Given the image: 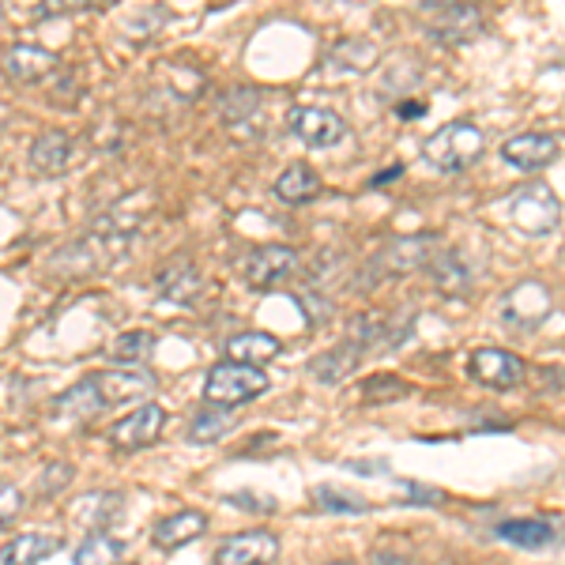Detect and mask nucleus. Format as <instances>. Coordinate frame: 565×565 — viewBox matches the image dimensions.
Returning <instances> with one entry per match:
<instances>
[{
    "label": "nucleus",
    "instance_id": "1",
    "mask_svg": "<svg viewBox=\"0 0 565 565\" xmlns=\"http://www.w3.org/2000/svg\"><path fill=\"white\" fill-rule=\"evenodd\" d=\"M151 388H154V377L140 366L98 370L79 381V385H72L68 392H61V396L53 399V415L65 418V423H87V418H98V415L114 412V407L148 396Z\"/></svg>",
    "mask_w": 565,
    "mask_h": 565
},
{
    "label": "nucleus",
    "instance_id": "2",
    "mask_svg": "<svg viewBox=\"0 0 565 565\" xmlns=\"http://www.w3.org/2000/svg\"><path fill=\"white\" fill-rule=\"evenodd\" d=\"M482 132L476 129V125L468 121H449L441 125L434 136H426L423 143V154L430 167H437L441 174H460V170H468L471 162L482 154Z\"/></svg>",
    "mask_w": 565,
    "mask_h": 565
},
{
    "label": "nucleus",
    "instance_id": "3",
    "mask_svg": "<svg viewBox=\"0 0 565 565\" xmlns=\"http://www.w3.org/2000/svg\"><path fill=\"white\" fill-rule=\"evenodd\" d=\"M268 392V373L260 366H238V362H218L204 381V404L215 407H242Z\"/></svg>",
    "mask_w": 565,
    "mask_h": 565
},
{
    "label": "nucleus",
    "instance_id": "4",
    "mask_svg": "<svg viewBox=\"0 0 565 565\" xmlns=\"http://www.w3.org/2000/svg\"><path fill=\"white\" fill-rule=\"evenodd\" d=\"M509 218L521 234H532V238H543V234H554L562 223V200L546 181H532V185L516 189L513 200H509Z\"/></svg>",
    "mask_w": 565,
    "mask_h": 565
},
{
    "label": "nucleus",
    "instance_id": "5",
    "mask_svg": "<svg viewBox=\"0 0 565 565\" xmlns=\"http://www.w3.org/2000/svg\"><path fill=\"white\" fill-rule=\"evenodd\" d=\"M554 309L551 287L543 279H521L498 298V321L513 332H535Z\"/></svg>",
    "mask_w": 565,
    "mask_h": 565
},
{
    "label": "nucleus",
    "instance_id": "6",
    "mask_svg": "<svg viewBox=\"0 0 565 565\" xmlns=\"http://www.w3.org/2000/svg\"><path fill=\"white\" fill-rule=\"evenodd\" d=\"M423 12H426V31L441 45H463L482 34V15L476 4H460V0L434 4V0H423Z\"/></svg>",
    "mask_w": 565,
    "mask_h": 565
},
{
    "label": "nucleus",
    "instance_id": "7",
    "mask_svg": "<svg viewBox=\"0 0 565 565\" xmlns=\"http://www.w3.org/2000/svg\"><path fill=\"white\" fill-rule=\"evenodd\" d=\"M287 129L306 143V148H335L348 136V125L328 106H295L287 114Z\"/></svg>",
    "mask_w": 565,
    "mask_h": 565
},
{
    "label": "nucleus",
    "instance_id": "8",
    "mask_svg": "<svg viewBox=\"0 0 565 565\" xmlns=\"http://www.w3.org/2000/svg\"><path fill=\"white\" fill-rule=\"evenodd\" d=\"M468 373L479 381V385L509 392V388H516L524 381L527 366H524L521 354H513V351H505V348H479V351H471Z\"/></svg>",
    "mask_w": 565,
    "mask_h": 565
},
{
    "label": "nucleus",
    "instance_id": "9",
    "mask_svg": "<svg viewBox=\"0 0 565 565\" xmlns=\"http://www.w3.org/2000/svg\"><path fill=\"white\" fill-rule=\"evenodd\" d=\"M162 430H167V412L159 404H143L132 415H125L121 423L109 426V445L121 452H136L159 441Z\"/></svg>",
    "mask_w": 565,
    "mask_h": 565
},
{
    "label": "nucleus",
    "instance_id": "10",
    "mask_svg": "<svg viewBox=\"0 0 565 565\" xmlns=\"http://www.w3.org/2000/svg\"><path fill=\"white\" fill-rule=\"evenodd\" d=\"M279 558V535L268 527H249L218 543L215 565H271Z\"/></svg>",
    "mask_w": 565,
    "mask_h": 565
},
{
    "label": "nucleus",
    "instance_id": "11",
    "mask_svg": "<svg viewBox=\"0 0 565 565\" xmlns=\"http://www.w3.org/2000/svg\"><path fill=\"white\" fill-rule=\"evenodd\" d=\"M298 268V253L290 245H260L245 257V279L257 290L279 287L282 279H290Z\"/></svg>",
    "mask_w": 565,
    "mask_h": 565
},
{
    "label": "nucleus",
    "instance_id": "12",
    "mask_svg": "<svg viewBox=\"0 0 565 565\" xmlns=\"http://www.w3.org/2000/svg\"><path fill=\"white\" fill-rule=\"evenodd\" d=\"M501 159H505L513 170L535 174V170L551 167V162L558 159V136H551V132H521V136H509V140L501 143Z\"/></svg>",
    "mask_w": 565,
    "mask_h": 565
},
{
    "label": "nucleus",
    "instance_id": "13",
    "mask_svg": "<svg viewBox=\"0 0 565 565\" xmlns=\"http://www.w3.org/2000/svg\"><path fill=\"white\" fill-rule=\"evenodd\" d=\"M437 238L434 234H415V238H396L392 245H385L381 253L377 268L388 271V276H404V271H415V268H430V260L437 257Z\"/></svg>",
    "mask_w": 565,
    "mask_h": 565
},
{
    "label": "nucleus",
    "instance_id": "14",
    "mask_svg": "<svg viewBox=\"0 0 565 565\" xmlns=\"http://www.w3.org/2000/svg\"><path fill=\"white\" fill-rule=\"evenodd\" d=\"M218 117H223V129L249 140V136H260V90L253 87H234L223 95L218 103Z\"/></svg>",
    "mask_w": 565,
    "mask_h": 565
},
{
    "label": "nucleus",
    "instance_id": "15",
    "mask_svg": "<svg viewBox=\"0 0 565 565\" xmlns=\"http://www.w3.org/2000/svg\"><path fill=\"white\" fill-rule=\"evenodd\" d=\"M72 159H76V148H72V136L61 132V129H50L42 136H34L31 143V170L42 178H57L65 174L72 167Z\"/></svg>",
    "mask_w": 565,
    "mask_h": 565
},
{
    "label": "nucleus",
    "instance_id": "16",
    "mask_svg": "<svg viewBox=\"0 0 565 565\" xmlns=\"http://www.w3.org/2000/svg\"><path fill=\"white\" fill-rule=\"evenodd\" d=\"M121 509H125L121 490H90V494H79L72 501L76 524L90 527V532H106L114 521H121Z\"/></svg>",
    "mask_w": 565,
    "mask_h": 565
},
{
    "label": "nucleus",
    "instance_id": "17",
    "mask_svg": "<svg viewBox=\"0 0 565 565\" xmlns=\"http://www.w3.org/2000/svg\"><path fill=\"white\" fill-rule=\"evenodd\" d=\"M204 532H207V513H200V509H181V513L162 516V521L151 527V540L159 551H178V546L200 540Z\"/></svg>",
    "mask_w": 565,
    "mask_h": 565
},
{
    "label": "nucleus",
    "instance_id": "18",
    "mask_svg": "<svg viewBox=\"0 0 565 565\" xmlns=\"http://www.w3.org/2000/svg\"><path fill=\"white\" fill-rule=\"evenodd\" d=\"M57 68V53L42 50V45H12L4 53V72L15 84H39Z\"/></svg>",
    "mask_w": 565,
    "mask_h": 565
},
{
    "label": "nucleus",
    "instance_id": "19",
    "mask_svg": "<svg viewBox=\"0 0 565 565\" xmlns=\"http://www.w3.org/2000/svg\"><path fill=\"white\" fill-rule=\"evenodd\" d=\"M498 540L524 546V551H543V546L558 540V524L543 521V516H516V521L498 524Z\"/></svg>",
    "mask_w": 565,
    "mask_h": 565
},
{
    "label": "nucleus",
    "instance_id": "20",
    "mask_svg": "<svg viewBox=\"0 0 565 565\" xmlns=\"http://www.w3.org/2000/svg\"><path fill=\"white\" fill-rule=\"evenodd\" d=\"M279 351L282 343L271 332H238L226 340V362H238V366H264Z\"/></svg>",
    "mask_w": 565,
    "mask_h": 565
},
{
    "label": "nucleus",
    "instance_id": "21",
    "mask_svg": "<svg viewBox=\"0 0 565 565\" xmlns=\"http://www.w3.org/2000/svg\"><path fill=\"white\" fill-rule=\"evenodd\" d=\"M430 279H434V287L449 298H463L471 290V268L460 260L457 249L437 253V257L430 260Z\"/></svg>",
    "mask_w": 565,
    "mask_h": 565
},
{
    "label": "nucleus",
    "instance_id": "22",
    "mask_svg": "<svg viewBox=\"0 0 565 565\" xmlns=\"http://www.w3.org/2000/svg\"><path fill=\"white\" fill-rule=\"evenodd\" d=\"M321 193V178H317L313 167H306V162H290L287 170L276 178V196L282 204H309V200H317Z\"/></svg>",
    "mask_w": 565,
    "mask_h": 565
},
{
    "label": "nucleus",
    "instance_id": "23",
    "mask_svg": "<svg viewBox=\"0 0 565 565\" xmlns=\"http://www.w3.org/2000/svg\"><path fill=\"white\" fill-rule=\"evenodd\" d=\"M362 354H366V351L354 348L351 340H343V343H335L332 351L317 354V359L309 362V373H313L317 381H324V385H335V381H343L354 366H359Z\"/></svg>",
    "mask_w": 565,
    "mask_h": 565
},
{
    "label": "nucleus",
    "instance_id": "24",
    "mask_svg": "<svg viewBox=\"0 0 565 565\" xmlns=\"http://www.w3.org/2000/svg\"><path fill=\"white\" fill-rule=\"evenodd\" d=\"M200 287H204V279H200V271L189 260H174L159 271V290L178 306L193 302V298L200 295Z\"/></svg>",
    "mask_w": 565,
    "mask_h": 565
},
{
    "label": "nucleus",
    "instance_id": "25",
    "mask_svg": "<svg viewBox=\"0 0 565 565\" xmlns=\"http://www.w3.org/2000/svg\"><path fill=\"white\" fill-rule=\"evenodd\" d=\"M53 551H57V540H53V535L23 532V535H15V540L4 543V551H0V565H39V562L50 558Z\"/></svg>",
    "mask_w": 565,
    "mask_h": 565
},
{
    "label": "nucleus",
    "instance_id": "26",
    "mask_svg": "<svg viewBox=\"0 0 565 565\" xmlns=\"http://www.w3.org/2000/svg\"><path fill=\"white\" fill-rule=\"evenodd\" d=\"M125 540H117V535L109 532H90L84 543L72 551V565H125Z\"/></svg>",
    "mask_w": 565,
    "mask_h": 565
},
{
    "label": "nucleus",
    "instance_id": "27",
    "mask_svg": "<svg viewBox=\"0 0 565 565\" xmlns=\"http://www.w3.org/2000/svg\"><path fill=\"white\" fill-rule=\"evenodd\" d=\"M231 426H234L231 407L204 404L193 418H189V430H185V437H189V441H193V445H212V441H218V437L231 434Z\"/></svg>",
    "mask_w": 565,
    "mask_h": 565
},
{
    "label": "nucleus",
    "instance_id": "28",
    "mask_svg": "<svg viewBox=\"0 0 565 565\" xmlns=\"http://www.w3.org/2000/svg\"><path fill=\"white\" fill-rule=\"evenodd\" d=\"M154 351V335L143 332V328H136V332H125L114 340V348H109V354H114L117 362H132V366H140L143 359Z\"/></svg>",
    "mask_w": 565,
    "mask_h": 565
},
{
    "label": "nucleus",
    "instance_id": "29",
    "mask_svg": "<svg viewBox=\"0 0 565 565\" xmlns=\"http://www.w3.org/2000/svg\"><path fill=\"white\" fill-rule=\"evenodd\" d=\"M313 501L324 509V513H366L370 509L359 494H343V490H335V487H317Z\"/></svg>",
    "mask_w": 565,
    "mask_h": 565
},
{
    "label": "nucleus",
    "instance_id": "30",
    "mask_svg": "<svg viewBox=\"0 0 565 565\" xmlns=\"http://www.w3.org/2000/svg\"><path fill=\"white\" fill-rule=\"evenodd\" d=\"M72 479H76V468L65 463V460H53V463H45V471L39 476V490H34V494H39L42 501L45 498H57L61 490L72 487Z\"/></svg>",
    "mask_w": 565,
    "mask_h": 565
},
{
    "label": "nucleus",
    "instance_id": "31",
    "mask_svg": "<svg viewBox=\"0 0 565 565\" xmlns=\"http://www.w3.org/2000/svg\"><path fill=\"white\" fill-rule=\"evenodd\" d=\"M20 505H23V494L12 487V482H4V487H0V524L12 527L15 513H20Z\"/></svg>",
    "mask_w": 565,
    "mask_h": 565
},
{
    "label": "nucleus",
    "instance_id": "32",
    "mask_svg": "<svg viewBox=\"0 0 565 565\" xmlns=\"http://www.w3.org/2000/svg\"><path fill=\"white\" fill-rule=\"evenodd\" d=\"M373 392H388V399H399V396H407V385L396 377H388V373H381V377H373L362 385V396L366 399H373Z\"/></svg>",
    "mask_w": 565,
    "mask_h": 565
},
{
    "label": "nucleus",
    "instance_id": "33",
    "mask_svg": "<svg viewBox=\"0 0 565 565\" xmlns=\"http://www.w3.org/2000/svg\"><path fill=\"white\" fill-rule=\"evenodd\" d=\"M540 381H543V392H565V370H554V366H543L540 370Z\"/></svg>",
    "mask_w": 565,
    "mask_h": 565
},
{
    "label": "nucleus",
    "instance_id": "34",
    "mask_svg": "<svg viewBox=\"0 0 565 565\" xmlns=\"http://www.w3.org/2000/svg\"><path fill=\"white\" fill-rule=\"evenodd\" d=\"M407 498L412 501H441V490H426L423 482H407Z\"/></svg>",
    "mask_w": 565,
    "mask_h": 565
},
{
    "label": "nucleus",
    "instance_id": "35",
    "mask_svg": "<svg viewBox=\"0 0 565 565\" xmlns=\"http://www.w3.org/2000/svg\"><path fill=\"white\" fill-rule=\"evenodd\" d=\"M392 178H399V167H388L385 174H377V178L370 181V185H385V181H392Z\"/></svg>",
    "mask_w": 565,
    "mask_h": 565
},
{
    "label": "nucleus",
    "instance_id": "36",
    "mask_svg": "<svg viewBox=\"0 0 565 565\" xmlns=\"http://www.w3.org/2000/svg\"><path fill=\"white\" fill-rule=\"evenodd\" d=\"M324 565H351V562H324Z\"/></svg>",
    "mask_w": 565,
    "mask_h": 565
},
{
    "label": "nucleus",
    "instance_id": "37",
    "mask_svg": "<svg viewBox=\"0 0 565 565\" xmlns=\"http://www.w3.org/2000/svg\"><path fill=\"white\" fill-rule=\"evenodd\" d=\"M125 565H136V562H125Z\"/></svg>",
    "mask_w": 565,
    "mask_h": 565
}]
</instances>
